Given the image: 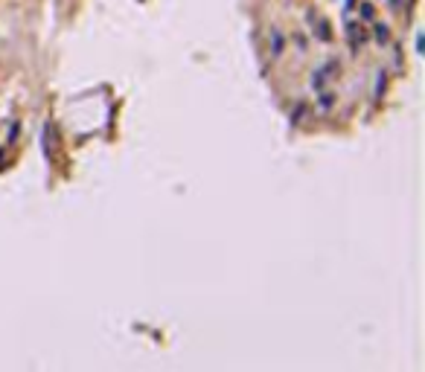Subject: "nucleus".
<instances>
[{
	"label": "nucleus",
	"instance_id": "nucleus-1",
	"mask_svg": "<svg viewBox=\"0 0 425 372\" xmlns=\"http://www.w3.org/2000/svg\"><path fill=\"white\" fill-rule=\"evenodd\" d=\"M283 46H285L283 32H280V29L274 26V29H271V56H274V58H280V56H283Z\"/></svg>",
	"mask_w": 425,
	"mask_h": 372
},
{
	"label": "nucleus",
	"instance_id": "nucleus-2",
	"mask_svg": "<svg viewBox=\"0 0 425 372\" xmlns=\"http://www.w3.org/2000/svg\"><path fill=\"white\" fill-rule=\"evenodd\" d=\"M329 70H332V67H323V70H318V73H315V76H312V87H315V90H318L320 84H323V81H326V76H332Z\"/></svg>",
	"mask_w": 425,
	"mask_h": 372
},
{
	"label": "nucleus",
	"instance_id": "nucleus-3",
	"mask_svg": "<svg viewBox=\"0 0 425 372\" xmlns=\"http://www.w3.org/2000/svg\"><path fill=\"white\" fill-rule=\"evenodd\" d=\"M373 32H376V41H381V44L388 41V26H385V23H376V29H373Z\"/></svg>",
	"mask_w": 425,
	"mask_h": 372
},
{
	"label": "nucleus",
	"instance_id": "nucleus-4",
	"mask_svg": "<svg viewBox=\"0 0 425 372\" xmlns=\"http://www.w3.org/2000/svg\"><path fill=\"white\" fill-rule=\"evenodd\" d=\"M385 84H388V76H385V73H378V79H376V96H381V93H385Z\"/></svg>",
	"mask_w": 425,
	"mask_h": 372
},
{
	"label": "nucleus",
	"instance_id": "nucleus-5",
	"mask_svg": "<svg viewBox=\"0 0 425 372\" xmlns=\"http://www.w3.org/2000/svg\"><path fill=\"white\" fill-rule=\"evenodd\" d=\"M332 102H335V96H332V93H320V108H323V111L332 108Z\"/></svg>",
	"mask_w": 425,
	"mask_h": 372
},
{
	"label": "nucleus",
	"instance_id": "nucleus-6",
	"mask_svg": "<svg viewBox=\"0 0 425 372\" xmlns=\"http://www.w3.org/2000/svg\"><path fill=\"white\" fill-rule=\"evenodd\" d=\"M300 119H303V102H300V105L294 108V111H291V125H297Z\"/></svg>",
	"mask_w": 425,
	"mask_h": 372
},
{
	"label": "nucleus",
	"instance_id": "nucleus-7",
	"mask_svg": "<svg viewBox=\"0 0 425 372\" xmlns=\"http://www.w3.org/2000/svg\"><path fill=\"white\" fill-rule=\"evenodd\" d=\"M318 38H320V41H329V29H326V23H323V21L318 23Z\"/></svg>",
	"mask_w": 425,
	"mask_h": 372
},
{
	"label": "nucleus",
	"instance_id": "nucleus-8",
	"mask_svg": "<svg viewBox=\"0 0 425 372\" xmlns=\"http://www.w3.org/2000/svg\"><path fill=\"white\" fill-rule=\"evenodd\" d=\"M361 15H364V18H373V6H370V3H364V6H361Z\"/></svg>",
	"mask_w": 425,
	"mask_h": 372
},
{
	"label": "nucleus",
	"instance_id": "nucleus-9",
	"mask_svg": "<svg viewBox=\"0 0 425 372\" xmlns=\"http://www.w3.org/2000/svg\"><path fill=\"white\" fill-rule=\"evenodd\" d=\"M353 3H355V0H347V3H344V9L350 12V9H353Z\"/></svg>",
	"mask_w": 425,
	"mask_h": 372
}]
</instances>
